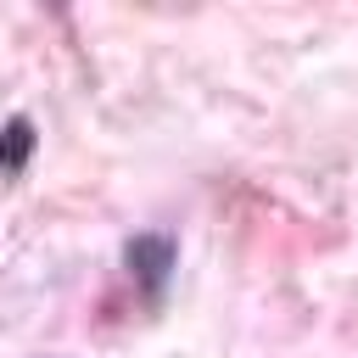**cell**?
<instances>
[{"label":"cell","mask_w":358,"mask_h":358,"mask_svg":"<svg viewBox=\"0 0 358 358\" xmlns=\"http://www.w3.org/2000/svg\"><path fill=\"white\" fill-rule=\"evenodd\" d=\"M123 257H129V274L145 285V296H157L162 280H168V268H173V241L168 235H134Z\"/></svg>","instance_id":"6da1fadb"},{"label":"cell","mask_w":358,"mask_h":358,"mask_svg":"<svg viewBox=\"0 0 358 358\" xmlns=\"http://www.w3.org/2000/svg\"><path fill=\"white\" fill-rule=\"evenodd\" d=\"M28 151H34V123L28 117H11L6 134H0V173H22Z\"/></svg>","instance_id":"7a4b0ae2"}]
</instances>
